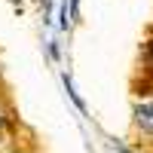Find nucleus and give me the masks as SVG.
Segmentation results:
<instances>
[{"label":"nucleus","mask_w":153,"mask_h":153,"mask_svg":"<svg viewBox=\"0 0 153 153\" xmlns=\"http://www.w3.org/2000/svg\"><path fill=\"white\" fill-rule=\"evenodd\" d=\"M144 58H147V65L153 71V28H150V40H147V49H144Z\"/></svg>","instance_id":"3"},{"label":"nucleus","mask_w":153,"mask_h":153,"mask_svg":"<svg viewBox=\"0 0 153 153\" xmlns=\"http://www.w3.org/2000/svg\"><path fill=\"white\" fill-rule=\"evenodd\" d=\"M3 147H6V135L0 132V153H3Z\"/></svg>","instance_id":"4"},{"label":"nucleus","mask_w":153,"mask_h":153,"mask_svg":"<svg viewBox=\"0 0 153 153\" xmlns=\"http://www.w3.org/2000/svg\"><path fill=\"white\" fill-rule=\"evenodd\" d=\"M12 3H19V0H12Z\"/></svg>","instance_id":"5"},{"label":"nucleus","mask_w":153,"mask_h":153,"mask_svg":"<svg viewBox=\"0 0 153 153\" xmlns=\"http://www.w3.org/2000/svg\"><path fill=\"white\" fill-rule=\"evenodd\" d=\"M65 86H68V95H71V101H74V104L80 107V110H86V104H83V98L76 95V92H74V83H71V76H65Z\"/></svg>","instance_id":"2"},{"label":"nucleus","mask_w":153,"mask_h":153,"mask_svg":"<svg viewBox=\"0 0 153 153\" xmlns=\"http://www.w3.org/2000/svg\"><path fill=\"white\" fill-rule=\"evenodd\" d=\"M132 120H135V129L141 132V135H150V138H153V101H141V104H135Z\"/></svg>","instance_id":"1"}]
</instances>
